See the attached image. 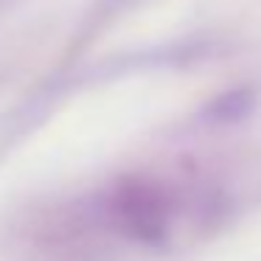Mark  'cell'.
I'll use <instances>...</instances> for the list:
<instances>
[]
</instances>
